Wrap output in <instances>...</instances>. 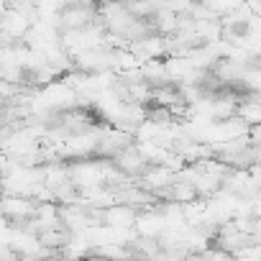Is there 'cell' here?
Instances as JSON below:
<instances>
[{
    "label": "cell",
    "mask_w": 261,
    "mask_h": 261,
    "mask_svg": "<svg viewBox=\"0 0 261 261\" xmlns=\"http://www.w3.org/2000/svg\"><path fill=\"white\" fill-rule=\"evenodd\" d=\"M39 202L34 197L23 195H0V215H3L13 228H29V223L36 218Z\"/></svg>",
    "instance_id": "6da1fadb"
},
{
    "label": "cell",
    "mask_w": 261,
    "mask_h": 261,
    "mask_svg": "<svg viewBox=\"0 0 261 261\" xmlns=\"http://www.w3.org/2000/svg\"><path fill=\"white\" fill-rule=\"evenodd\" d=\"M110 164H113V169H115L118 174H123L125 179H139V177L151 167V162L144 156V151L139 149L136 141L130 144V146H125L120 154H115V156L110 159Z\"/></svg>",
    "instance_id": "7a4b0ae2"
},
{
    "label": "cell",
    "mask_w": 261,
    "mask_h": 261,
    "mask_svg": "<svg viewBox=\"0 0 261 261\" xmlns=\"http://www.w3.org/2000/svg\"><path fill=\"white\" fill-rule=\"evenodd\" d=\"M136 139L125 134V130H120L118 125H110V123H102L100 125V144H97V156L100 159H113L115 154H120L125 146H130Z\"/></svg>",
    "instance_id": "3957f363"
},
{
    "label": "cell",
    "mask_w": 261,
    "mask_h": 261,
    "mask_svg": "<svg viewBox=\"0 0 261 261\" xmlns=\"http://www.w3.org/2000/svg\"><path fill=\"white\" fill-rule=\"evenodd\" d=\"M246 139H248V146L251 149H261V123H251L248 125Z\"/></svg>",
    "instance_id": "277c9868"
}]
</instances>
